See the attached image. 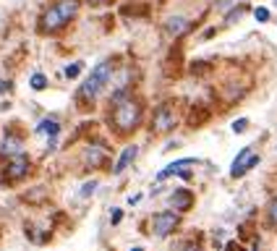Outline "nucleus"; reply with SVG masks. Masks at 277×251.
Segmentation results:
<instances>
[{"label":"nucleus","mask_w":277,"mask_h":251,"mask_svg":"<svg viewBox=\"0 0 277 251\" xmlns=\"http://www.w3.org/2000/svg\"><path fill=\"white\" fill-rule=\"evenodd\" d=\"M110 113H107V123L118 136H128L133 134L144 120V102L133 97L128 89H118L110 97Z\"/></svg>","instance_id":"nucleus-1"},{"label":"nucleus","mask_w":277,"mask_h":251,"mask_svg":"<svg viewBox=\"0 0 277 251\" xmlns=\"http://www.w3.org/2000/svg\"><path fill=\"white\" fill-rule=\"evenodd\" d=\"M113 73H115V63L113 60L97 63V68H91V73L84 78V84L79 87V92H76V102H79L81 107H91L95 100L102 94V89L110 84Z\"/></svg>","instance_id":"nucleus-2"},{"label":"nucleus","mask_w":277,"mask_h":251,"mask_svg":"<svg viewBox=\"0 0 277 251\" xmlns=\"http://www.w3.org/2000/svg\"><path fill=\"white\" fill-rule=\"evenodd\" d=\"M178 126V105L170 102H162L155 110V118H152V134H167Z\"/></svg>","instance_id":"nucleus-3"},{"label":"nucleus","mask_w":277,"mask_h":251,"mask_svg":"<svg viewBox=\"0 0 277 251\" xmlns=\"http://www.w3.org/2000/svg\"><path fill=\"white\" fill-rule=\"evenodd\" d=\"M29 168H32V160H29V157H26L24 152H19V154H11L8 165L3 168V183H16V181L26 178Z\"/></svg>","instance_id":"nucleus-4"},{"label":"nucleus","mask_w":277,"mask_h":251,"mask_svg":"<svg viewBox=\"0 0 277 251\" xmlns=\"http://www.w3.org/2000/svg\"><path fill=\"white\" fill-rule=\"evenodd\" d=\"M259 160H261V157H259L251 147H243V149L238 152V157L233 160V165H230V178H241V176H246L249 170H254V168L259 165Z\"/></svg>","instance_id":"nucleus-5"},{"label":"nucleus","mask_w":277,"mask_h":251,"mask_svg":"<svg viewBox=\"0 0 277 251\" xmlns=\"http://www.w3.org/2000/svg\"><path fill=\"white\" fill-rule=\"evenodd\" d=\"M180 223V215L178 212H170V210H165V212H157L155 217H152V230H155L157 238H167Z\"/></svg>","instance_id":"nucleus-6"},{"label":"nucleus","mask_w":277,"mask_h":251,"mask_svg":"<svg viewBox=\"0 0 277 251\" xmlns=\"http://www.w3.org/2000/svg\"><path fill=\"white\" fill-rule=\"evenodd\" d=\"M39 31L42 34H58V31H63L66 29V21H63V16L58 13V8L55 6H48L42 11V16H39Z\"/></svg>","instance_id":"nucleus-7"},{"label":"nucleus","mask_w":277,"mask_h":251,"mask_svg":"<svg viewBox=\"0 0 277 251\" xmlns=\"http://www.w3.org/2000/svg\"><path fill=\"white\" fill-rule=\"evenodd\" d=\"M170 207L175 212H189L194 207V194L189 191V188H175V191L170 194Z\"/></svg>","instance_id":"nucleus-8"},{"label":"nucleus","mask_w":277,"mask_h":251,"mask_svg":"<svg viewBox=\"0 0 277 251\" xmlns=\"http://www.w3.org/2000/svg\"><path fill=\"white\" fill-rule=\"evenodd\" d=\"M84 162H86V168H102L107 162V149L102 144H91L84 152Z\"/></svg>","instance_id":"nucleus-9"},{"label":"nucleus","mask_w":277,"mask_h":251,"mask_svg":"<svg viewBox=\"0 0 277 251\" xmlns=\"http://www.w3.org/2000/svg\"><path fill=\"white\" fill-rule=\"evenodd\" d=\"M53 6L58 8L60 16H63V21L68 24V21L76 19V13H79V8H81V0H55Z\"/></svg>","instance_id":"nucleus-10"},{"label":"nucleus","mask_w":277,"mask_h":251,"mask_svg":"<svg viewBox=\"0 0 277 251\" xmlns=\"http://www.w3.org/2000/svg\"><path fill=\"white\" fill-rule=\"evenodd\" d=\"M194 162H196L194 157H183V160H175V162H170L167 168H162V170L157 173V181L162 183V181H167L170 176H178V173H180L183 168H189V165H194Z\"/></svg>","instance_id":"nucleus-11"},{"label":"nucleus","mask_w":277,"mask_h":251,"mask_svg":"<svg viewBox=\"0 0 277 251\" xmlns=\"http://www.w3.org/2000/svg\"><path fill=\"white\" fill-rule=\"evenodd\" d=\"M189 29H191V24L183 19V16H170V19L165 21V31H167L170 37H183Z\"/></svg>","instance_id":"nucleus-12"},{"label":"nucleus","mask_w":277,"mask_h":251,"mask_svg":"<svg viewBox=\"0 0 277 251\" xmlns=\"http://www.w3.org/2000/svg\"><path fill=\"white\" fill-rule=\"evenodd\" d=\"M136 154H138V147H136V144L123 149V152H120V157H118V162L113 165V176H120V173L126 170V168H128L133 160H136Z\"/></svg>","instance_id":"nucleus-13"},{"label":"nucleus","mask_w":277,"mask_h":251,"mask_svg":"<svg viewBox=\"0 0 277 251\" xmlns=\"http://www.w3.org/2000/svg\"><path fill=\"white\" fill-rule=\"evenodd\" d=\"M37 134H44V136H50V141H55V139H58V134H60V123H58L55 118L42 120V123L37 126Z\"/></svg>","instance_id":"nucleus-14"},{"label":"nucleus","mask_w":277,"mask_h":251,"mask_svg":"<svg viewBox=\"0 0 277 251\" xmlns=\"http://www.w3.org/2000/svg\"><path fill=\"white\" fill-rule=\"evenodd\" d=\"M81 71H84V63L81 60H73V63H68V66L63 68V76L66 78H79Z\"/></svg>","instance_id":"nucleus-15"},{"label":"nucleus","mask_w":277,"mask_h":251,"mask_svg":"<svg viewBox=\"0 0 277 251\" xmlns=\"http://www.w3.org/2000/svg\"><path fill=\"white\" fill-rule=\"evenodd\" d=\"M29 87H32L34 92H42L44 87H48V76H44V73H34L32 78H29Z\"/></svg>","instance_id":"nucleus-16"},{"label":"nucleus","mask_w":277,"mask_h":251,"mask_svg":"<svg viewBox=\"0 0 277 251\" xmlns=\"http://www.w3.org/2000/svg\"><path fill=\"white\" fill-rule=\"evenodd\" d=\"M243 13H246V6H243V3H241V6H236V8H233V11H230V13H227V16H225V24H233V21H236V19H241V16H243Z\"/></svg>","instance_id":"nucleus-17"},{"label":"nucleus","mask_w":277,"mask_h":251,"mask_svg":"<svg viewBox=\"0 0 277 251\" xmlns=\"http://www.w3.org/2000/svg\"><path fill=\"white\" fill-rule=\"evenodd\" d=\"M267 220H269V225L277 228V196L269 201V210H267Z\"/></svg>","instance_id":"nucleus-18"},{"label":"nucleus","mask_w":277,"mask_h":251,"mask_svg":"<svg viewBox=\"0 0 277 251\" xmlns=\"http://www.w3.org/2000/svg\"><path fill=\"white\" fill-rule=\"evenodd\" d=\"M95 188H97V181H86V183L81 186V191H79V196H81V199H89L91 194H95Z\"/></svg>","instance_id":"nucleus-19"},{"label":"nucleus","mask_w":277,"mask_h":251,"mask_svg":"<svg viewBox=\"0 0 277 251\" xmlns=\"http://www.w3.org/2000/svg\"><path fill=\"white\" fill-rule=\"evenodd\" d=\"M254 16H256V21H261V24H267V21H269V11H267V8H261V6L254 11Z\"/></svg>","instance_id":"nucleus-20"},{"label":"nucleus","mask_w":277,"mask_h":251,"mask_svg":"<svg viewBox=\"0 0 277 251\" xmlns=\"http://www.w3.org/2000/svg\"><path fill=\"white\" fill-rule=\"evenodd\" d=\"M246 129H249V120H246V118H241V120L233 123V134H243Z\"/></svg>","instance_id":"nucleus-21"},{"label":"nucleus","mask_w":277,"mask_h":251,"mask_svg":"<svg viewBox=\"0 0 277 251\" xmlns=\"http://www.w3.org/2000/svg\"><path fill=\"white\" fill-rule=\"evenodd\" d=\"M120 220H123V210H113V212H110V223H113V225H118Z\"/></svg>","instance_id":"nucleus-22"},{"label":"nucleus","mask_w":277,"mask_h":251,"mask_svg":"<svg viewBox=\"0 0 277 251\" xmlns=\"http://www.w3.org/2000/svg\"><path fill=\"white\" fill-rule=\"evenodd\" d=\"M225 251H243V248H241V243H236V241H230V243L225 246Z\"/></svg>","instance_id":"nucleus-23"},{"label":"nucleus","mask_w":277,"mask_h":251,"mask_svg":"<svg viewBox=\"0 0 277 251\" xmlns=\"http://www.w3.org/2000/svg\"><path fill=\"white\" fill-rule=\"evenodd\" d=\"M11 81H0V94H6V92H11Z\"/></svg>","instance_id":"nucleus-24"},{"label":"nucleus","mask_w":277,"mask_h":251,"mask_svg":"<svg viewBox=\"0 0 277 251\" xmlns=\"http://www.w3.org/2000/svg\"><path fill=\"white\" fill-rule=\"evenodd\" d=\"M91 6H107V3H113V0H89Z\"/></svg>","instance_id":"nucleus-25"},{"label":"nucleus","mask_w":277,"mask_h":251,"mask_svg":"<svg viewBox=\"0 0 277 251\" xmlns=\"http://www.w3.org/2000/svg\"><path fill=\"white\" fill-rule=\"evenodd\" d=\"M138 199H142V196H138V194H133V196H128V204H138Z\"/></svg>","instance_id":"nucleus-26"},{"label":"nucleus","mask_w":277,"mask_h":251,"mask_svg":"<svg viewBox=\"0 0 277 251\" xmlns=\"http://www.w3.org/2000/svg\"><path fill=\"white\" fill-rule=\"evenodd\" d=\"M254 251H259V241H256V243H254Z\"/></svg>","instance_id":"nucleus-27"},{"label":"nucleus","mask_w":277,"mask_h":251,"mask_svg":"<svg viewBox=\"0 0 277 251\" xmlns=\"http://www.w3.org/2000/svg\"><path fill=\"white\" fill-rule=\"evenodd\" d=\"M186 251H199V248H194V246H189V248H186Z\"/></svg>","instance_id":"nucleus-28"},{"label":"nucleus","mask_w":277,"mask_h":251,"mask_svg":"<svg viewBox=\"0 0 277 251\" xmlns=\"http://www.w3.org/2000/svg\"><path fill=\"white\" fill-rule=\"evenodd\" d=\"M131 251H144V248H131Z\"/></svg>","instance_id":"nucleus-29"}]
</instances>
